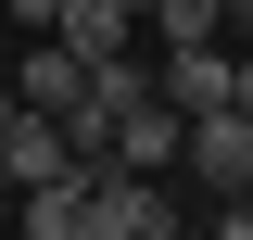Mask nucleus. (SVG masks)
I'll return each mask as SVG.
<instances>
[{"mask_svg": "<svg viewBox=\"0 0 253 240\" xmlns=\"http://www.w3.org/2000/svg\"><path fill=\"white\" fill-rule=\"evenodd\" d=\"M177 177H215V190H241V177H253V114H190V139H177Z\"/></svg>", "mask_w": 253, "mask_h": 240, "instance_id": "nucleus-3", "label": "nucleus"}, {"mask_svg": "<svg viewBox=\"0 0 253 240\" xmlns=\"http://www.w3.org/2000/svg\"><path fill=\"white\" fill-rule=\"evenodd\" d=\"M126 13H152V0H126Z\"/></svg>", "mask_w": 253, "mask_h": 240, "instance_id": "nucleus-15", "label": "nucleus"}, {"mask_svg": "<svg viewBox=\"0 0 253 240\" xmlns=\"http://www.w3.org/2000/svg\"><path fill=\"white\" fill-rule=\"evenodd\" d=\"M0 13H13V26H38V38H51V13H63V0H0Z\"/></svg>", "mask_w": 253, "mask_h": 240, "instance_id": "nucleus-10", "label": "nucleus"}, {"mask_svg": "<svg viewBox=\"0 0 253 240\" xmlns=\"http://www.w3.org/2000/svg\"><path fill=\"white\" fill-rule=\"evenodd\" d=\"M13 114H26V101H13V76H0V139H13Z\"/></svg>", "mask_w": 253, "mask_h": 240, "instance_id": "nucleus-12", "label": "nucleus"}, {"mask_svg": "<svg viewBox=\"0 0 253 240\" xmlns=\"http://www.w3.org/2000/svg\"><path fill=\"white\" fill-rule=\"evenodd\" d=\"M139 26H152V51H215V0H152V13H139Z\"/></svg>", "mask_w": 253, "mask_h": 240, "instance_id": "nucleus-9", "label": "nucleus"}, {"mask_svg": "<svg viewBox=\"0 0 253 240\" xmlns=\"http://www.w3.org/2000/svg\"><path fill=\"white\" fill-rule=\"evenodd\" d=\"M76 76H89V63L63 51V38H38V51L13 63V101H26V114H76Z\"/></svg>", "mask_w": 253, "mask_h": 240, "instance_id": "nucleus-7", "label": "nucleus"}, {"mask_svg": "<svg viewBox=\"0 0 253 240\" xmlns=\"http://www.w3.org/2000/svg\"><path fill=\"white\" fill-rule=\"evenodd\" d=\"M89 240H177V190L126 177V164H89Z\"/></svg>", "mask_w": 253, "mask_h": 240, "instance_id": "nucleus-1", "label": "nucleus"}, {"mask_svg": "<svg viewBox=\"0 0 253 240\" xmlns=\"http://www.w3.org/2000/svg\"><path fill=\"white\" fill-rule=\"evenodd\" d=\"M215 240H253V202H228V228H215Z\"/></svg>", "mask_w": 253, "mask_h": 240, "instance_id": "nucleus-11", "label": "nucleus"}, {"mask_svg": "<svg viewBox=\"0 0 253 240\" xmlns=\"http://www.w3.org/2000/svg\"><path fill=\"white\" fill-rule=\"evenodd\" d=\"M0 177H13V190H51V177H89V164L63 152V126H51V114H13V139H0Z\"/></svg>", "mask_w": 253, "mask_h": 240, "instance_id": "nucleus-5", "label": "nucleus"}, {"mask_svg": "<svg viewBox=\"0 0 253 240\" xmlns=\"http://www.w3.org/2000/svg\"><path fill=\"white\" fill-rule=\"evenodd\" d=\"M26 240H89V177H51V190H26Z\"/></svg>", "mask_w": 253, "mask_h": 240, "instance_id": "nucleus-8", "label": "nucleus"}, {"mask_svg": "<svg viewBox=\"0 0 253 240\" xmlns=\"http://www.w3.org/2000/svg\"><path fill=\"white\" fill-rule=\"evenodd\" d=\"M152 89L177 101V114H253V63H228V51H165Z\"/></svg>", "mask_w": 253, "mask_h": 240, "instance_id": "nucleus-2", "label": "nucleus"}, {"mask_svg": "<svg viewBox=\"0 0 253 240\" xmlns=\"http://www.w3.org/2000/svg\"><path fill=\"white\" fill-rule=\"evenodd\" d=\"M228 202H253V177H241V190H228Z\"/></svg>", "mask_w": 253, "mask_h": 240, "instance_id": "nucleus-14", "label": "nucleus"}, {"mask_svg": "<svg viewBox=\"0 0 253 240\" xmlns=\"http://www.w3.org/2000/svg\"><path fill=\"white\" fill-rule=\"evenodd\" d=\"M51 38H63L76 63H114V51H139V13H126V0H63Z\"/></svg>", "mask_w": 253, "mask_h": 240, "instance_id": "nucleus-6", "label": "nucleus"}, {"mask_svg": "<svg viewBox=\"0 0 253 240\" xmlns=\"http://www.w3.org/2000/svg\"><path fill=\"white\" fill-rule=\"evenodd\" d=\"M177 139H190V114H177V101H139V114H126L114 126V152H101V164H126V177H165V164H177Z\"/></svg>", "mask_w": 253, "mask_h": 240, "instance_id": "nucleus-4", "label": "nucleus"}, {"mask_svg": "<svg viewBox=\"0 0 253 240\" xmlns=\"http://www.w3.org/2000/svg\"><path fill=\"white\" fill-rule=\"evenodd\" d=\"M215 13H228V26H253V0H215Z\"/></svg>", "mask_w": 253, "mask_h": 240, "instance_id": "nucleus-13", "label": "nucleus"}]
</instances>
